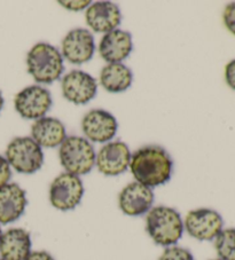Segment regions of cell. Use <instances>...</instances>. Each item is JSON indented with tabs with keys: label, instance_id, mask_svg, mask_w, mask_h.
Listing matches in <instances>:
<instances>
[{
	"label": "cell",
	"instance_id": "cell-9",
	"mask_svg": "<svg viewBox=\"0 0 235 260\" xmlns=\"http://www.w3.org/2000/svg\"><path fill=\"white\" fill-rule=\"evenodd\" d=\"M62 94L75 105H86L97 95L98 84L91 75L82 70H72L61 82Z\"/></svg>",
	"mask_w": 235,
	"mask_h": 260
},
{
	"label": "cell",
	"instance_id": "cell-24",
	"mask_svg": "<svg viewBox=\"0 0 235 260\" xmlns=\"http://www.w3.org/2000/svg\"><path fill=\"white\" fill-rule=\"evenodd\" d=\"M225 79L228 86L235 91V60H232L226 66Z\"/></svg>",
	"mask_w": 235,
	"mask_h": 260
},
{
	"label": "cell",
	"instance_id": "cell-14",
	"mask_svg": "<svg viewBox=\"0 0 235 260\" xmlns=\"http://www.w3.org/2000/svg\"><path fill=\"white\" fill-rule=\"evenodd\" d=\"M85 19L94 32L106 35L121 24L122 14L114 3L98 2L87 7Z\"/></svg>",
	"mask_w": 235,
	"mask_h": 260
},
{
	"label": "cell",
	"instance_id": "cell-10",
	"mask_svg": "<svg viewBox=\"0 0 235 260\" xmlns=\"http://www.w3.org/2000/svg\"><path fill=\"white\" fill-rule=\"evenodd\" d=\"M131 152L122 141L109 142L103 146L97 155L98 170L108 177H115L125 172L130 167Z\"/></svg>",
	"mask_w": 235,
	"mask_h": 260
},
{
	"label": "cell",
	"instance_id": "cell-5",
	"mask_svg": "<svg viewBox=\"0 0 235 260\" xmlns=\"http://www.w3.org/2000/svg\"><path fill=\"white\" fill-rule=\"evenodd\" d=\"M6 159L17 172L31 174L42 169L44 152L33 138H15L7 146Z\"/></svg>",
	"mask_w": 235,
	"mask_h": 260
},
{
	"label": "cell",
	"instance_id": "cell-8",
	"mask_svg": "<svg viewBox=\"0 0 235 260\" xmlns=\"http://www.w3.org/2000/svg\"><path fill=\"white\" fill-rule=\"evenodd\" d=\"M14 106L17 113L23 118H43L52 107L51 93L42 86L33 85L16 94Z\"/></svg>",
	"mask_w": 235,
	"mask_h": 260
},
{
	"label": "cell",
	"instance_id": "cell-3",
	"mask_svg": "<svg viewBox=\"0 0 235 260\" xmlns=\"http://www.w3.org/2000/svg\"><path fill=\"white\" fill-rule=\"evenodd\" d=\"M26 66L29 74L40 84L55 82L65 69L62 54L47 43H38L30 49L26 55Z\"/></svg>",
	"mask_w": 235,
	"mask_h": 260
},
{
	"label": "cell",
	"instance_id": "cell-27",
	"mask_svg": "<svg viewBox=\"0 0 235 260\" xmlns=\"http://www.w3.org/2000/svg\"><path fill=\"white\" fill-rule=\"evenodd\" d=\"M3 107H4V98H3L2 92H0V111H2Z\"/></svg>",
	"mask_w": 235,
	"mask_h": 260
},
{
	"label": "cell",
	"instance_id": "cell-22",
	"mask_svg": "<svg viewBox=\"0 0 235 260\" xmlns=\"http://www.w3.org/2000/svg\"><path fill=\"white\" fill-rule=\"evenodd\" d=\"M224 23L230 34L235 36V3L228 4L224 11Z\"/></svg>",
	"mask_w": 235,
	"mask_h": 260
},
{
	"label": "cell",
	"instance_id": "cell-18",
	"mask_svg": "<svg viewBox=\"0 0 235 260\" xmlns=\"http://www.w3.org/2000/svg\"><path fill=\"white\" fill-rule=\"evenodd\" d=\"M33 139L40 147L54 148L61 146L66 140V128L61 120L53 117H43L36 120L31 127Z\"/></svg>",
	"mask_w": 235,
	"mask_h": 260
},
{
	"label": "cell",
	"instance_id": "cell-13",
	"mask_svg": "<svg viewBox=\"0 0 235 260\" xmlns=\"http://www.w3.org/2000/svg\"><path fill=\"white\" fill-rule=\"evenodd\" d=\"M119 128L116 118L102 109H93L84 116L82 129L90 141L105 143L115 137Z\"/></svg>",
	"mask_w": 235,
	"mask_h": 260
},
{
	"label": "cell",
	"instance_id": "cell-30",
	"mask_svg": "<svg viewBox=\"0 0 235 260\" xmlns=\"http://www.w3.org/2000/svg\"><path fill=\"white\" fill-rule=\"evenodd\" d=\"M0 260H3V259H2V258H0Z\"/></svg>",
	"mask_w": 235,
	"mask_h": 260
},
{
	"label": "cell",
	"instance_id": "cell-26",
	"mask_svg": "<svg viewBox=\"0 0 235 260\" xmlns=\"http://www.w3.org/2000/svg\"><path fill=\"white\" fill-rule=\"evenodd\" d=\"M25 260H55L52 254H49L46 251H34L31 252Z\"/></svg>",
	"mask_w": 235,
	"mask_h": 260
},
{
	"label": "cell",
	"instance_id": "cell-4",
	"mask_svg": "<svg viewBox=\"0 0 235 260\" xmlns=\"http://www.w3.org/2000/svg\"><path fill=\"white\" fill-rule=\"evenodd\" d=\"M60 162L67 173L74 176H84L93 169L96 164V150L87 139L82 137H68L61 143Z\"/></svg>",
	"mask_w": 235,
	"mask_h": 260
},
{
	"label": "cell",
	"instance_id": "cell-11",
	"mask_svg": "<svg viewBox=\"0 0 235 260\" xmlns=\"http://www.w3.org/2000/svg\"><path fill=\"white\" fill-rule=\"evenodd\" d=\"M154 203L152 188L137 181L129 183L122 189L119 204L122 212L130 217H139L148 213Z\"/></svg>",
	"mask_w": 235,
	"mask_h": 260
},
{
	"label": "cell",
	"instance_id": "cell-6",
	"mask_svg": "<svg viewBox=\"0 0 235 260\" xmlns=\"http://www.w3.org/2000/svg\"><path fill=\"white\" fill-rule=\"evenodd\" d=\"M84 186L79 177L71 173H62L54 179L49 187V201L60 211L74 210L82 202Z\"/></svg>",
	"mask_w": 235,
	"mask_h": 260
},
{
	"label": "cell",
	"instance_id": "cell-7",
	"mask_svg": "<svg viewBox=\"0 0 235 260\" xmlns=\"http://www.w3.org/2000/svg\"><path fill=\"white\" fill-rule=\"evenodd\" d=\"M184 227L189 235L198 241H212L224 230V220L212 209H196L188 212Z\"/></svg>",
	"mask_w": 235,
	"mask_h": 260
},
{
	"label": "cell",
	"instance_id": "cell-17",
	"mask_svg": "<svg viewBox=\"0 0 235 260\" xmlns=\"http://www.w3.org/2000/svg\"><path fill=\"white\" fill-rule=\"evenodd\" d=\"M31 253V237L23 228H11L0 239V258L3 260H25Z\"/></svg>",
	"mask_w": 235,
	"mask_h": 260
},
{
	"label": "cell",
	"instance_id": "cell-16",
	"mask_svg": "<svg viewBox=\"0 0 235 260\" xmlns=\"http://www.w3.org/2000/svg\"><path fill=\"white\" fill-rule=\"evenodd\" d=\"M132 37L129 32L115 29L103 36L99 53L103 60L109 63H121L132 52Z\"/></svg>",
	"mask_w": 235,
	"mask_h": 260
},
{
	"label": "cell",
	"instance_id": "cell-15",
	"mask_svg": "<svg viewBox=\"0 0 235 260\" xmlns=\"http://www.w3.org/2000/svg\"><path fill=\"white\" fill-rule=\"evenodd\" d=\"M26 194L17 183H10L0 188V223L7 225L16 221L24 213Z\"/></svg>",
	"mask_w": 235,
	"mask_h": 260
},
{
	"label": "cell",
	"instance_id": "cell-1",
	"mask_svg": "<svg viewBox=\"0 0 235 260\" xmlns=\"http://www.w3.org/2000/svg\"><path fill=\"white\" fill-rule=\"evenodd\" d=\"M130 169L137 182L153 188L170 180L173 162L162 147L146 146L131 156Z\"/></svg>",
	"mask_w": 235,
	"mask_h": 260
},
{
	"label": "cell",
	"instance_id": "cell-19",
	"mask_svg": "<svg viewBox=\"0 0 235 260\" xmlns=\"http://www.w3.org/2000/svg\"><path fill=\"white\" fill-rule=\"evenodd\" d=\"M133 80V75L123 63H109L103 67L100 74V84L106 91L121 93L128 89Z\"/></svg>",
	"mask_w": 235,
	"mask_h": 260
},
{
	"label": "cell",
	"instance_id": "cell-12",
	"mask_svg": "<svg viewBox=\"0 0 235 260\" xmlns=\"http://www.w3.org/2000/svg\"><path fill=\"white\" fill-rule=\"evenodd\" d=\"M94 38L86 29H74L62 40V55L70 63L82 64L92 59L94 54Z\"/></svg>",
	"mask_w": 235,
	"mask_h": 260
},
{
	"label": "cell",
	"instance_id": "cell-23",
	"mask_svg": "<svg viewBox=\"0 0 235 260\" xmlns=\"http://www.w3.org/2000/svg\"><path fill=\"white\" fill-rule=\"evenodd\" d=\"M12 171L11 165L8 164L7 159L0 155V188L5 186L11 180Z\"/></svg>",
	"mask_w": 235,
	"mask_h": 260
},
{
	"label": "cell",
	"instance_id": "cell-28",
	"mask_svg": "<svg viewBox=\"0 0 235 260\" xmlns=\"http://www.w3.org/2000/svg\"><path fill=\"white\" fill-rule=\"evenodd\" d=\"M2 235H3V232H2V227H0V239H2Z\"/></svg>",
	"mask_w": 235,
	"mask_h": 260
},
{
	"label": "cell",
	"instance_id": "cell-20",
	"mask_svg": "<svg viewBox=\"0 0 235 260\" xmlns=\"http://www.w3.org/2000/svg\"><path fill=\"white\" fill-rule=\"evenodd\" d=\"M215 249L221 260H235V228H226L215 239Z\"/></svg>",
	"mask_w": 235,
	"mask_h": 260
},
{
	"label": "cell",
	"instance_id": "cell-21",
	"mask_svg": "<svg viewBox=\"0 0 235 260\" xmlns=\"http://www.w3.org/2000/svg\"><path fill=\"white\" fill-rule=\"evenodd\" d=\"M160 260H195L191 251L180 246H168L163 253L161 254Z\"/></svg>",
	"mask_w": 235,
	"mask_h": 260
},
{
	"label": "cell",
	"instance_id": "cell-25",
	"mask_svg": "<svg viewBox=\"0 0 235 260\" xmlns=\"http://www.w3.org/2000/svg\"><path fill=\"white\" fill-rule=\"evenodd\" d=\"M58 4L65 8H67V10L78 12L89 7L91 5V2H58Z\"/></svg>",
	"mask_w": 235,
	"mask_h": 260
},
{
	"label": "cell",
	"instance_id": "cell-2",
	"mask_svg": "<svg viewBox=\"0 0 235 260\" xmlns=\"http://www.w3.org/2000/svg\"><path fill=\"white\" fill-rule=\"evenodd\" d=\"M146 230L156 244L172 246L182 239L184 221L177 210L169 206H156L147 213Z\"/></svg>",
	"mask_w": 235,
	"mask_h": 260
},
{
	"label": "cell",
	"instance_id": "cell-29",
	"mask_svg": "<svg viewBox=\"0 0 235 260\" xmlns=\"http://www.w3.org/2000/svg\"><path fill=\"white\" fill-rule=\"evenodd\" d=\"M210 260H221V259H219V258H217V259H210Z\"/></svg>",
	"mask_w": 235,
	"mask_h": 260
}]
</instances>
